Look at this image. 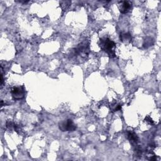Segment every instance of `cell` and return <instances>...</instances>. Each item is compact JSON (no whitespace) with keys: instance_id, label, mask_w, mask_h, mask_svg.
I'll list each match as a JSON object with an SVG mask.
<instances>
[{"instance_id":"1","label":"cell","mask_w":161,"mask_h":161,"mask_svg":"<svg viewBox=\"0 0 161 161\" xmlns=\"http://www.w3.org/2000/svg\"><path fill=\"white\" fill-rule=\"evenodd\" d=\"M99 46L103 50L108 53L110 57H114L116 56L114 50H113V48L116 46V43L108 38L101 39L99 42Z\"/></svg>"},{"instance_id":"2","label":"cell","mask_w":161,"mask_h":161,"mask_svg":"<svg viewBox=\"0 0 161 161\" xmlns=\"http://www.w3.org/2000/svg\"><path fill=\"white\" fill-rule=\"evenodd\" d=\"M89 53V45L86 41H84L81 43L79 44L77 47H76L73 50H72L71 54L74 57L80 56L82 58H86L88 56Z\"/></svg>"},{"instance_id":"3","label":"cell","mask_w":161,"mask_h":161,"mask_svg":"<svg viewBox=\"0 0 161 161\" xmlns=\"http://www.w3.org/2000/svg\"><path fill=\"white\" fill-rule=\"evenodd\" d=\"M59 129L62 132H74L76 130V125L71 119H67L59 123Z\"/></svg>"},{"instance_id":"4","label":"cell","mask_w":161,"mask_h":161,"mask_svg":"<svg viewBox=\"0 0 161 161\" xmlns=\"http://www.w3.org/2000/svg\"><path fill=\"white\" fill-rule=\"evenodd\" d=\"M25 89L23 87H13L11 90L12 97L15 100H20L25 96Z\"/></svg>"},{"instance_id":"5","label":"cell","mask_w":161,"mask_h":161,"mask_svg":"<svg viewBox=\"0 0 161 161\" xmlns=\"http://www.w3.org/2000/svg\"><path fill=\"white\" fill-rule=\"evenodd\" d=\"M119 10L120 11L123 13L125 14L128 13L132 9V4L129 2H119Z\"/></svg>"},{"instance_id":"6","label":"cell","mask_w":161,"mask_h":161,"mask_svg":"<svg viewBox=\"0 0 161 161\" xmlns=\"http://www.w3.org/2000/svg\"><path fill=\"white\" fill-rule=\"evenodd\" d=\"M127 138L132 145H137L139 142V137L133 132L128 131L127 132Z\"/></svg>"},{"instance_id":"7","label":"cell","mask_w":161,"mask_h":161,"mask_svg":"<svg viewBox=\"0 0 161 161\" xmlns=\"http://www.w3.org/2000/svg\"><path fill=\"white\" fill-rule=\"evenodd\" d=\"M120 39L123 42H130L132 40V35L130 33H121L120 35Z\"/></svg>"},{"instance_id":"8","label":"cell","mask_w":161,"mask_h":161,"mask_svg":"<svg viewBox=\"0 0 161 161\" xmlns=\"http://www.w3.org/2000/svg\"><path fill=\"white\" fill-rule=\"evenodd\" d=\"M153 44H154V40H153L151 37H147L144 40L143 43V47L145 48H148L150 47Z\"/></svg>"},{"instance_id":"9","label":"cell","mask_w":161,"mask_h":161,"mask_svg":"<svg viewBox=\"0 0 161 161\" xmlns=\"http://www.w3.org/2000/svg\"><path fill=\"white\" fill-rule=\"evenodd\" d=\"M145 121L148 122L149 124H150V125H154V121L152 120V118H151L150 117H147L146 118H145Z\"/></svg>"},{"instance_id":"10","label":"cell","mask_w":161,"mask_h":161,"mask_svg":"<svg viewBox=\"0 0 161 161\" xmlns=\"http://www.w3.org/2000/svg\"><path fill=\"white\" fill-rule=\"evenodd\" d=\"M6 127L8 128H11L12 127H14V125H13V124L11 121L8 120L6 122Z\"/></svg>"},{"instance_id":"11","label":"cell","mask_w":161,"mask_h":161,"mask_svg":"<svg viewBox=\"0 0 161 161\" xmlns=\"http://www.w3.org/2000/svg\"><path fill=\"white\" fill-rule=\"evenodd\" d=\"M115 106H114V108L113 109V111H119L121 109V105H117Z\"/></svg>"}]
</instances>
